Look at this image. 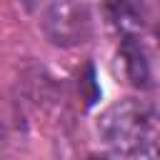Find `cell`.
Masks as SVG:
<instances>
[{"label": "cell", "instance_id": "obj_6", "mask_svg": "<svg viewBox=\"0 0 160 160\" xmlns=\"http://www.w3.org/2000/svg\"><path fill=\"white\" fill-rule=\"evenodd\" d=\"M10 142H12V118H10V112L0 105V160L8 155Z\"/></svg>", "mask_w": 160, "mask_h": 160}, {"label": "cell", "instance_id": "obj_9", "mask_svg": "<svg viewBox=\"0 0 160 160\" xmlns=\"http://www.w3.org/2000/svg\"><path fill=\"white\" fill-rule=\"evenodd\" d=\"M90 160H110V158H105V155H92Z\"/></svg>", "mask_w": 160, "mask_h": 160}, {"label": "cell", "instance_id": "obj_5", "mask_svg": "<svg viewBox=\"0 0 160 160\" xmlns=\"http://www.w3.org/2000/svg\"><path fill=\"white\" fill-rule=\"evenodd\" d=\"M130 155L132 160H160V135H148Z\"/></svg>", "mask_w": 160, "mask_h": 160}, {"label": "cell", "instance_id": "obj_3", "mask_svg": "<svg viewBox=\"0 0 160 160\" xmlns=\"http://www.w3.org/2000/svg\"><path fill=\"white\" fill-rule=\"evenodd\" d=\"M118 60H120L122 72H125V78H128V82H130V85H135V88H150L152 70H150L148 52H145L142 42L138 40V35L120 38Z\"/></svg>", "mask_w": 160, "mask_h": 160}, {"label": "cell", "instance_id": "obj_4", "mask_svg": "<svg viewBox=\"0 0 160 160\" xmlns=\"http://www.w3.org/2000/svg\"><path fill=\"white\" fill-rule=\"evenodd\" d=\"M102 12H105L108 25L120 38L138 35L145 25V8L140 0H105Z\"/></svg>", "mask_w": 160, "mask_h": 160}, {"label": "cell", "instance_id": "obj_8", "mask_svg": "<svg viewBox=\"0 0 160 160\" xmlns=\"http://www.w3.org/2000/svg\"><path fill=\"white\" fill-rule=\"evenodd\" d=\"M155 40H158V50H160V22L155 25Z\"/></svg>", "mask_w": 160, "mask_h": 160}, {"label": "cell", "instance_id": "obj_1", "mask_svg": "<svg viewBox=\"0 0 160 160\" xmlns=\"http://www.w3.org/2000/svg\"><path fill=\"white\" fill-rule=\"evenodd\" d=\"M150 128H152V110L148 102L135 98L115 100L95 120L100 140L118 152H132L150 135Z\"/></svg>", "mask_w": 160, "mask_h": 160}, {"label": "cell", "instance_id": "obj_2", "mask_svg": "<svg viewBox=\"0 0 160 160\" xmlns=\"http://www.w3.org/2000/svg\"><path fill=\"white\" fill-rule=\"evenodd\" d=\"M40 30L55 48H78L92 35V12L85 0H48L40 12Z\"/></svg>", "mask_w": 160, "mask_h": 160}, {"label": "cell", "instance_id": "obj_7", "mask_svg": "<svg viewBox=\"0 0 160 160\" xmlns=\"http://www.w3.org/2000/svg\"><path fill=\"white\" fill-rule=\"evenodd\" d=\"M20 2H22L28 10H32V8H40V5H45L48 0H20Z\"/></svg>", "mask_w": 160, "mask_h": 160}]
</instances>
